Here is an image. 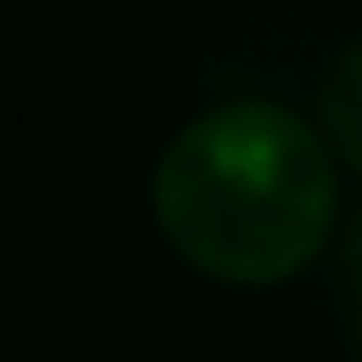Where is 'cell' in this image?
Instances as JSON below:
<instances>
[{
  "label": "cell",
  "instance_id": "cell-2",
  "mask_svg": "<svg viewBox=\"0 0 362 362\" xmlns=\"http://www.w3.org/2000/svg\"><path fill=\"white\" fill-rule=\"evenodd\" d=\"M318 134L331 140L337 165L362 172V38L344 45L318 76Z\"/></svg>",
  "mask_w": 362,
  "mask_h": 362
},
{
  "label": "cell",
  "instance_id": "cell-1",
  "mask_svg": "<svg viewBox=\"0 0 362 362\" xmlns=\"http://www.w3.org/2000/svg\"><path fill=\"white\" fill-rule=\"evenodd\" d=\"M153 223L204 280L280 286L337 242L344 165L299 108L267 95L216 102L165 140Z\"/></svg>",
  "mask_w": 362,
  "mask_h": 362
},
{
  "label": "cell",
  "instance_id": "cell-3",
  "mask_svg": "<svg viewBox=\"0 0 362 362\" xmlns=\"http://www.w3.org/2000/svg\"><path fill=\"white\" fill-rule=\"evenodd\" d=\"M337 305H344V337H350V356L362 362V204L337 242Z\"/></svg>",
  "mask_w": 362,
  "mask_h": 362
}]
</instances>
